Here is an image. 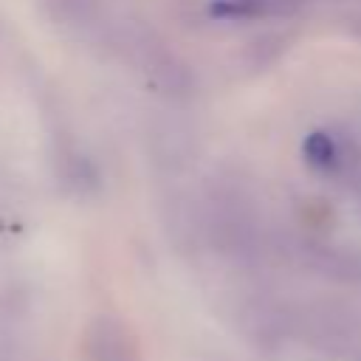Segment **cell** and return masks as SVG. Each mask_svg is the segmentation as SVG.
Wrapping results in <instances>:
<instances>
[{"instance_id": "6da1fadb", "label": "cell", "mask_w": 361, "mask_h": 361, "mask_svg": "<svg viewBox=\"0 0 361 361\" xmlns=\"http://www.w3.org/2000/svg\"><path fill=\"white\" fill-rule=\"evenodd\" d=\"M305 158H307V164L310 166H316V169H330V166H336V158H338V152H336V144H333V138L327 135V133H310L307 138H305Z\"/></svg>"}]
</instances>
